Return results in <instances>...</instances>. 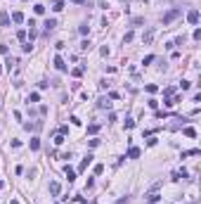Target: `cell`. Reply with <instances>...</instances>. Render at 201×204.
I'll return each mask as SVG.
<instances>
[{
  "instance_id": "cell-23",
  "label": "cell",
  "mask_w": 201,
  "mask_h": 204,
  "mask_svg": "<svg viewBox=\"0 0 201 204\" xmlns=\"http://www.w3.org/2000/svg\"><path fill=\"white\" fill-rule=\"evenodd\" d=\"M130 40H133V31H128V34L123 36V43H130Z\"/></svg>"
},
{
  "instance_id": "cell-8",
  "label": "cell",
  "mask_w": 201,
  "mask_h": 204,
  "mask_svg": "<svg viewBox=\"0 0 201 204\" xmlns=\"http://www.w3.org/2000/svg\"><path fill=\"white\" fill-rule=\"evenodd\" d=\"M90 162H92V154H88V157H85V159L81 162V166H78V169H81V171H85L88 166H90Z\"/></svg>"
},
{
  "instance_id": "cell-22",
  "label": "cell",
  "mask_w": 201,
  "mask_h": 204,
  "mask_svg": "<svg viewBox=\"0 0 201 204\" xmlns=\"http://www.w3.org/2000/svg\"><path fill=\"white\" fill-rule=\"evenodd\" d=\"M71 74H73L76 78H78V76H83V67H76V69H73V71H71Z\"/></svg>"
},
{
  "instance_id": "cell-4",
  "label": "cell",
  "mask_w": 201,
  "mask_h": 204,
  "mask_svg": "<svg viewBox=\"0 0 201 204\" xmlns=\"http://www.w3.org/2000/svg\"><path fill=\"white\" fill-rule=\"evenodd\" d=\"M55 69H57V71H67V64H64V60H62L59 55L55 57Z\"/></svg>"
},
{
  "instance_id": "cell-1",
  "label": "cell",
  "mask_w": 201,
  "mask_h": 204,
  "mask_svg": "<svg viewBox=\"0 0 201 204\" xmlns=\"http://www.w3.org/2000/svg\"><path fill=\"white\" fill-rule=\"evenodd\" d=\"M180 14H182V10H170V12H166V14H163V19H161V22H163V26H168L170 22H175Z\"/></svg>"
},
{
  "instance_id": "cell-20",
  "label": "cell",
  "mask_w": 201,
  "mask_h": 204,
  "mask_svg": "<svg viewBox=\"0 0 201 204\" xmlns=\"http://www.w3.org/2000/svg\"><path fill=\"white\" fill-rule=\"evenodd\" d=\"M33 12H35V14H43V12H45V5H35Z\"/></svg>"
},
{
  "instance_id": "cell-6",
  "label": "cell",
  "mask_w": 201,
  "mask_h": 204,
  "mask_svg": "<svg viewBox=\"0 0 201 204\" xmlns=\"http://www.w3.org/2000/svg\"><path fill=\"white\" fill-rule=\"evenodd\" d=\"M151 38H154V29H147V31H144V36H142L144 45H149V43H151Z\"/></svg>"
},
{
  "instance_id": "cell-24",
  "label": "cell",
  "mask_w": 201,
  "mask_h": 204,
  "mask_svg": "<svg viewBox=\"0 0 201 204\" xmlns=\"http://www.w3.org/2000/svg\"><path fill=\"white\" fill-rule=\"evenodd\" d=\"M17 38H19L21 43H24V40H26V31H17Z\"/></svg>"
},
{
  "instance_id": "cell-14",
  "label": "cell",
  "mask_w": 201,
  "mask_h": 204,
  "mask_svg": "<svg viewBox=\"0 0 201 204\" xmlns=\"http://www.w3.org/2000/svg\"><path fill=\"white\" fill-rule=\"evenodd\" d=\"M97 131H100V124H90V126H88V133H90V136H95Z\"/></svg>"
},
{
  "instance_id": "cell-19",
  "label": "cell",
  "mask_w": 201,
  "mask_h": 204,
  "mask_svg": "<svg viewBox=\"0 0 201 204\" xmlns=\"http://www.w3.org/2000/svg\"><path fill=\"white\" fill-rule=\"evenodd\" d=\"M197 154H201L199 150H189V152H182V157H197Z\"/></svg>"
},
{
  "instance_id": "cell-2",
  "label": "cell",
  "mask_w": 201,
  "mask_h": 204,
  "mask_svg": "<svg viewBox=\"0 0 201 204\" xmlns=\"http://www.w3.org/2000/svg\"><path fill=\"white\" fill-rule=\"evenodd\" d=\"M187 22L197 26V24H199V10H189V12H187Z\"/></svg>"
},
{
  "instance_id": "cell-28",
  "label": "cell",
  "mask_w": 201,
  "mask_h": 204,
  "mask_svg": "<svg viewBox=\"0 0 201 204\" xmlns=\"http://www.w3.org/2000/svg\"><path fill=\"white\" fill-rule=\"evenodd\" d=\"M2 188H5V183H2V180H0V190H2Z\"/></svg>"
},
{
  "instance_id": "cell-18",
  "label": "cell",
  "mask_w": 201,
  "mask_h": 204,
  "mask_svg": "<svg viewBox=\"0 0 201 204\" xmlns=\"http://www.w3.org/2000/svg\"><path fill=\"white\" fill-rule=\"evenodd\" d=\"M31 102H40V95H38V93H31V95H29V104H31Z\"/></svg>"
},
{
  "instance_id": "cell-27",
  "label": "cell",
  "mask_w": 201,
  "mask_h": 204,
  "mask_svg": "<svg viewBox=\"0 0 201 204\" xmlns=\"http://www.w3.org/2000/svg\"><path fill=\"white\" fill-rule=\"evenodd\" d=\"M194 40H201V29H194Z\"/></svg>"
},
{
  "instance_id": "cell-9",
  "label": "cell",
  "mask_w": 201,
  "mask_h": 204,
  "mask_svg": "<svg viewBox=\"0 0 201 204\" xmlns=\"http://www.w3.org/2000/svg\"><path fill=\"white\" fill-rule=\"evenodd\" d=\"M140 157V147H130L128 150V159H137Z\"/></svg>"
},
{
  "instance_id": "cell-21",
  "label": "cell",
  "mask_w": 201,
  "mask_h": 204,
  "mask_svg": "<svg viewBox=\"0 0 201 204\" xmlns=\"http://www.w3.org/2000/svg\"><path fill=\"white\" fill-rule=\"evenodd\" d=\"M147 200H149V202H151V204H156V202H159V195H156V192H151V195H149Z\"/></svg>"
},
{
  "instance_id": "cell-11",
  "label": "cell",
  "mask_w": 201,
  "mask_h": 204,
  "mask_svg": "<svg viewBox=\"0 0 201 204\" xmlns=\"http://www.w3.org/2000/svg\"><path fill=\"white\" fill-rule=\"evenodd\" d=\"M182 178H187V171L182 169V171H175L173 173V180H182Z\"/></svg>"
},
{
  "instance_id": "cell-5",
  "label": "cell",
  "mask_w": 201,
  "mask_h": 204,
  "mask_svg": "<svg viewBox=\"0 0 201 204\" xmlns=\"http://www.w3.org/2000/svg\"><path fill=\"white\" fill-rule=\"evenodd\" d=\"M50 192H52V195H55V197H57V195H59V192H62V185H59V183H57V180H52V183H50Z\"/></svg>"
},
{
  "instance_id": "cell-29",
  "label": "cell",
  "mask_w": 201,
  "mask_h": 204,
  "mask_svg": "<svg viewBox=\"0 0 201 204\" xmlns=\"http://www.w3.org/2000/svg\"><path fill=\"white\" fill-rule=\"evenodd\" d=\"M73 2H78V5H81V2H83V0H73Z\"/></svg>"
},
{
  "instance_id": "cell-10",
  "label": "cell",
  "mask_w": 201,
  "mask_h": 204,
  "mask_svg": "<svg viewBox=\"0 0 201 204\" xmlns=\"http://www.w3.org/2000/svg\"><path fill=\"white\" fill-rule=\"evenodd\" d=\"M97 107H100V109H109V107H111V102L106 100V98H100V102H97Z\"/></svg>"
},
{
  "instance_id": "cell-26",
  "label": "cell",
  "mask_w": 201,
  "mask_h": 204,
  "mask_svg": "<svg viewBox=\"0 0 201 204\" xmlns=\"http://www.w3.org/2000/svg\"><path fill=\"white\" fill-rule=\"evenodd\" d=\"M81 50H90V40H83L81 43Z\"/></svg>"
},
{
  "instance_id": "cell-13",
  "label": "cell",
  "mask_w": 201,
  "mask_h": 204,
  "mask_svg": "<svg viewBox=\"0 0 201 204\" xmlns=\"http://www.w3.org/2000/svg\"><path fill=\"white\" fill-rule=\"evenodd\" d=\"M0 24H2V26H10V17H7L5 12H0Z\"/></svg>"
},
{
  "instance_id": "cell-7",
  "label": "cell",
  "mask_w": 201,
  "mask_h": 204,
  "mask_svg": "<svg viewBox=\"0 0 201 204\" xmlns=\"http://www.w3.org/2000/svg\"><path fill=\"white\" fill-rule=\"evenodd\" d=\"M64 173H67V178H69V183H73V180H76V171L71 169V166H67V169H64Z\"/></svg>"
},
{
  "instance_id": "cell-16",
  "label": "cell",
  "mask_w": 201,
  "mask_h": 204,
  "mask_svg": "<svg viewBox=\"0 0 201 204\" xmlns=\"http://www.w3.org/2000/svg\"><path fill=\"white\" fill-rule=\"evenodd\" d=\"M31 150H40V140H38V138H31Z\"/></svg>"
},
{
  "instance_id": "cell-17",
  "label": "cell",
  "mask_w": 201,
  "mask_h": 204,
  "mask_svg": "<svg viewBox=\"0 0 201 204\" xmlns=\"http://www.w3.org/2000/svg\"><path fill=\"white\" fill-rule=\"evenodd\" d=\"M52 10H55V12H62V10H64V2H62V0H55V7H52Z\"/></svg>"
},
{
  "instance_id": "cell-15",
  "label": "cell",
  "mask_w": 201,
  "mask_h": 204,
  "mask_svg": "<svg viewBox=\"0 0 201 204\" xmlns=\"http://www.w3.org/2000/svg\"><path fill=\"white\" fill-rule=\"evenodd\" d=\"M185 136L187 138H197V131H194L192 126H187V128H185Z\"/></svg>"
},
{
  "instance_id": "cell-3",
  "label": "cell",
  "mask_w": 201,
  "mask_h": 204,
  "mask_svg": "<svg viewBox=\"0 0 201 204\" xmlns=\"http://www.w3.org/2000/svg\"><path fill=\"white\" fill-rule=\"evenodd\" d=\"M43 26H45V36H50L52 31H55V26H57V19H47Z\"/></svg>"
},
{
  "instance_id": "cell-12",
  "label": "cell",
  "mask_w": 201,
  "mask_h": 204,
  "mask_svg": "<svg viewBox=\"0 0 201 204\" xmlns=\"http://www.w3.org/2000/svg\"><path fill=\"white\" fill-rule=\"evenodd\" d=\"M12 22H14V24H21V22H24V14H21V12H14V14H12Z\"/></svg>"
},
{
  "instance_id": "cell-25",
  "label": "cell",
  "mask_w": 201,
  "mask_h": 204,
  "mask_svg": "<svg viewBox=\"0 0 201 204\" xmlns=\"http://www.w3.org/2000/svg\"><path fill=\"white\" fill-rule=\"evenodd\" d=\"M173 93H175V88H166V90H163V95H166V98H173Z\"/></svg>"
}]
</instances>
